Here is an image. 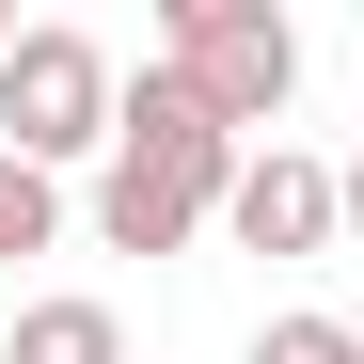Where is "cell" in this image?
<instances>
[{"label": "cell", "instance_id": "1", "mask_svg": "<svg viewBox=\"0 0 364 364\" xmlns=\"http://www.w3.org/2000/svg\"><path fill=\"white\" fill-rule=\"evenodd\" d=\"M222 206H237V143L206 127V95L174 64H143L127 80V127H111V159H95V237L111 254H191Z\"/></svg>", "mask_w": 364, "mask_h": 364}, {"label": "cell", "instance_id": "7", "mask_svg": "<svg viewBox=\"0 0 364 364\" xmlns=\"http://www.w3.org/2000/svg\"><path fill=\"white\" fill-rule=\"evenodd\" d=\"M254 364H364V333H348V317H269Z\"/></svg>", "mask_w": 364, "mask_h": 364}, {"label": "cell", "instance_id": "6", "mask_svg": "<svg viewBox=\"0 0 364 364\" xmlns=\"http://www.w3.org/2000/svg\"><path fill=\"white\" fill-rule=\"evenodd\" d=\"M48 237H64V174L0 159V269H16V254H48Z\"/></svg>", "mask_w": 364, "mask_h": 364}, {"label": "cell", "instance_id": "5", "mask_svg": "<svg viewBox=\"0 0 364 364\" xmlns=\"http://www.w3.org/2000/svg\"><path fill=\"white\" fill-rule=\"evenodd\" d=\"M0 364H127V317L111 301H16V333H0Z\"/></svg>", "mask_w": 364, "mask_h": 364}, {"label": "cell", "instance_id": "2", "mask_svg": "<svg viewBox=\"0 0 364 364\" xmlns=\"http://www.w3.org/2000/svg\"><path fill=\"white\" fill-rule=\"evenodd\" d=\"M111 127H127V80H111L95 32H16V64H0V159L64 174V159H111Z\"/></svg>", "mask_w": 364, "mask_h": 364}, {"label": "cell", "instance_id": "9", "mask_svg": "<svg viewBox=\"0 0 364 364\" xmlns=\"http://www.w3.org/2000/svg\"><path fill=\"white\" fill-rule=\"evenodd\" d=\"M0 64H16V0H0Z\"/></svg>", "mask_w": 364, "mask_h": 364}, {"label": "cell", "instance_id": "3", "mask_svg": "<svg viewBox=\"0 0 364 364\" xmlns=\"http://www.w3.org/2000/svg\"><path fill=\"white\" fill-rule=\"evenodd\" d=\"M159 64L206 95V127H222V143H254L269 111L301 95V32L269 16V0H174V16H159Z\"/></svg>", "mask_w": 364, "mask_h": 364}, {"label": "cell", "instance_id": "4", "mask_svg": "<svg viewBox=\"0 0 364 364\" xmlns=\"http://www.w3.org/2000/svg\"><path fill=\"white\" fill-rule=\"evenodd\" d=\"M237 254H333L348 237V174H317V159H285V143H254L237 159Z\"/></svg>", "mask_w": 364, "mask_h": 364}, {"label": "cell", "instance_id": "8", "mask_svg": "<svg viewBox=\"0 0 364 364\" xmlns=\"http://www.w3.org/2000/svg\"><path fill=\"white\" fill-rule=\"evenodd\" d=\"M348 237H364V159H348Z\"/></svg>", "mask_w": 364, "mask_h": 364}]
</instances>
